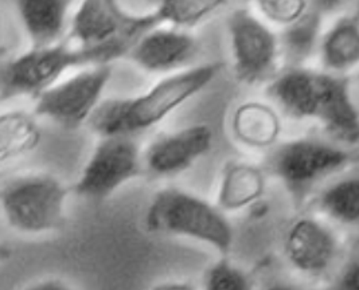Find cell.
<instances>
[{
  "mask_svg": "<svg viewBox=\"0 0 359 290\" xmlns=\"http://www.w3.org/2000/svg\"><path fill=\"white\" fill-rule=\"evenodd\" d=\"M350 86V80L341 74L294 66L272 78L268 95L288 116L318 121L334 140L354 145L358 143L359 116Z\"/></svg>",
  "mask_w": 359,
  "mask_h": 290,
  "instance_id": "1",
  "label": "cell"
},
{
  "mask_svg": "<svg viewBox=\"0 0 359 290\" xmlns=\"http://www.w3.org/2000/svg\"><path fill=\"white\" fill-rule=\"evenodd\" d=\"M222 64H199L168 76L143 95L101 101L88 121L90 129L102 136H131L158 125L215 80Z\"/></svg>",
  "mask_w": 359,
  "mask_h": 290,
  "instance_id": "2",
  "label": "cell"
},
{
  "mask_svg": "<svg viewBox=\"0 0 359 290\" xmlns=\"http://www.w3.org/2000/svg\"><path fill=\"white\" fill-rule=\"evenodd\" d=\"M124 53L114 46L85 48L67 36L57 43L32 48L0 66V102L15 98L35 99L72 69L112 64Z\"/></svg>",
  "mask_w": 359,
  "mask_h": 290,
  "instance_id": "3",
  "label": "cell"
},
{
  "mask_svg": "<svg viewBox=\"0 0 359 290\" xmlns=\"http://www.w3.org/2000/svg\"><path fill=\"white\" fill-rule=\"evenodd\" d=\"M69 188L48 172L10 179L0 188V211L10 228L23 235H42L66 223Z\"/></svg>",
  "mask_w": 359,
  "mask_h": 290,
  "instance_id": "4",
  "label": "cell"
},
{
  "mask_svg": "<svg viewBox=\"0 0 359 290\" xmlns=\"http://www.w3.org/2000/svg\"><path fill=\"white\" fill-rule=\"evenodd\" d=\"M144 222L149 233L190 237L209 243L225 256L233 244L231 226L219 209L178 188L156 193Z\"/></svg>",
  "mask_w": 359,
  "mask_h": 290,
  "instance_id": "5",
  "label": "cell"
},
{
  "mask_svg": "<svg viewBox=\"0 0 359 290\" xmlns=\"http://www.w3.org/2000/svg\"><path fill=\"white\" fill-rule=\"evenodd\" d=\"M159 26L155 11L132 14L118 0H81L66 36L80 46H114L127 55L146 32Z\"/></svg>",
  "mask_w": 359,
  "mask_h": 290,
  "instance_id": "6",
  "label": "cell"
},
{
  "mask_svg": "<svg viewBox=\"0 0 359 290\" xmlns=\"http://www.w3.org/2000/svg\"><path fill=\"white\" fill-rule=\"evenodd\" d=\"M351 161V155L341 146L318 139H294L272 153L269 170L294 202L303 203L320 180L346 168Z\"/></svg>",
  "mask_w": 359,
  "mask_h": 290,
  "instance_id": "7",
  "label": "cell"
},
{
  "mask_svg": "<svg viewBox=\"0 0 359 290\" xmlns=\"http://www.w3.org/2000/svg\"><path fill=\"white\" fill-rule=\"evenodd\" d=\"M112 78V64H95L60 80L34 99V116L67 130L88 124Z\"/></svg>",
  "mask_w": 359,
  "mask_h": 290,
  "instance_id": "8",
  "label": "cell"
},
{
  "mask_svg": "<svg viewBox=\"0 0 359 290\" xmlns=\"http://www.w3.org/2000/svg\"><path fill=\"white\" fill-rule=\"evenodd\" d=\"M142 158L131 136H102L93 149L73 191L76 195L104 200L121 186L142 175Z\"/></svg>",
  "mask_w": 359,
  "mask_h": 290,
  "instance_id": "9",
  "label": "cell"
},
{
  "mask_svg": "<svg viewBox=\"0 0 359 290\" xmlns=\"http://www.w3.org/2000/svg\"><path fill=\"white\" fill-rule=\"evenodd\" d=\"M228 30L236 78L246 85L272 80L280 58L278 36L245 8L230 14Z\"/></svg>",
  "mask_w": 359,
  "mask_h": 290,
  "instance_id": "10",
  "label": "cell"
},
{
  "mask_svg": "<svg viewBox=\"0 0 359 290\" xmlns=\"http://www.w3.org/2000/svg\"><path fill=\"white\" fill-rule=\"evenodd\" d=\"M212 144V130L206 124L190 125L156 139L146 151L148 170L167 177L186 171L206 155Z\"/></svg>",
  "mask_w": 359,
  "mask_h": 290,
  "instance_id": "11",
  "label": "cell"
},
{
  "mask_svg": "<svg viewBox=\"0 0 359 290\" xmlns=\"http://www.w3.org/2000/svg\"><path fill=\"white\" fill-rule=\"evenodd\" d=\"M196 53V41L186 32L155 27L146 32L127 57L148 73H168L189 64Z\"/></svg>",
  "mask_w": 359,
  "mask_h": 290,
  "instance_id": "12",
  "label": "cell"
},
{
  "mask_svg": "<svg viewBox=\"0 0 359 290\" xmlns=\"http://www.w3.org/2000/svg\"><path fill=\"white\" fill-rule=\"evenodd\" d=\"M337 250L334 234L312 218L296 221L285 238L287 258L302 273H325L334 262Z\"/></svg>",
  "mask_w": 359,
  "mask_h": 290,
  "instance_id": "13",
  "label": "cell"
},
{
  "mask_svg": "<svg viewBox=\"0 0 359 290\" xmlns=\"http://www.w3.org/2000/svg\"><path fill=\"white\" fill-rule=\"evenodd\" d=\"M32 48L49 46L65 38L72 0H14Z\"/></svg>",
  "mask_w": 359,
  "mask_h": 290,
  "instance_id": "14",
  "label": "cell"
},
{
  "mask_svg": "<svg viewBox=\"0 0 359 290\" xmlns=\"http://www.w3.org/2000/svg\"><path fill=\"white\" fill-rule=\"evenodd\" d=\"M234 137L249 148H268L276 143L281 132V121L276 111L257 101L240 105L233 116Z\"/></svg>",
  "mask_w": 359,
  "mask_h": 290,
  "instance_id": "15",
  "label": "cell"
},
{
  "mask_svg": "<svg viewBox=\"0 0 359 290\" xmlns=\"http://www.w3.org/2000/svg\"><path fill=\"white\" fill-rule=\"evenodd\" d=\"M265 190L262 170L241 161H229L218 193V209L237 211L257 202Z\"/></svg>",
  "mask_w": 359,
  "mask_h": 290,
  "instance_id": "16",
  "label": "cell"
},
{
  "mask_svg": "<svg viewBox=\"0 0 359 290\" xmlns=\"http://www.w3.org/2000/svg\"><path fill=\"white\" fill-rule=\"evenodd\" d=\"M322 64L328 73L341 74L359 61L358 16L339 18L319 42Z\"/></svg>",
  "mask_w": 359,
  "mask_h": 290,
  "instance_id": "17",
  "label": "cell"
},
{
  "mask_svg": "<svg viewBox=\"0 0 359 290\" xmlns=\"http://www.w3.org/2000/svg\"><path fill=\"white\" fill-rule=\"evenodd\" d=\"M322 14L309 8L299 19L284 26V32L278 38L280 55L290 64V67L303 66L320 42Z\"/></svg>",
  "mask_w": 359,
  "mask_h": 290,
  "instance_id": "18",
  "label": "cell"
},
{
  "mask_svg": "<svg viewBox=\"0 0 359 290\" xmlns=\"http://www.w3.org/2000/svg\"><path fill=\"white\" fill-rule=\"evenodd\" d=\"M41 137L39 125L30 113H0V164L32 152L41 143Z\"/></svg>",
  "mask_w": 359,
  "mask_h": 290,
  "instance_id": "19",
  "label": "cell"
},
{
  "mask_svg": "<svg viewBox=\"0 0 359 290\" xmlns=\"http://www.w3.org/2000/svg\"><path fill=\"white\" fill-rule=\"evenodd\" d=\"M319 207L343 225H357L359 221L358 177H347L326 188L319 198Z\"/></svg>",
  "mask_w": 359,
  "mask_h": 290,
  "instance_id": "20",
  "label": "cell"
},
{
  "mask_svg": "<svg viewBox=\"0 0 359 290\" xmlns=\"http://www.w3.org/2000/svg\"><path fill=\"white\" fill-rule=\"evenodd\" d=\"M226 3L228 0H159L155 13L162 25L193 27Z\"/></svg>",
  "mask_w": 359,
  "mask_h": 290,
  "instance_id": "21",
  "label": "cell"
},
{
  "mask_svg": "<svg viewBox=\"0 0 359 290\" xmlns=\"http://www.w3.org/2000/svg\"><path fill=\"white\" fill-rule=\"evenodd\" d=\"M205 288L209 290H246L250 288V282L243 270L233 266L228 259H221L205 274Z\"/></svg>",
  "mask_w": 359,
  "mask_h": 290,
  "instance_id": "22",
  "label": "cell"
},
{
  "mask_svg": "<svg viewBox=\"0 0 359 290\" xmlns=\"http://www.w3.org/2000/svg\"><path fill=\"white\" fill-rule=\"evenodd\" d=\"M262 15L268 20L287 26L309 10V0H256Z\"/></svg>",
  "mask_w": 359,
  "mask_h": 290,
  "instance_id": "23",
  "label": "cell"
},
{
  "mask_svg": "<svg viewBox=\"0 0 359 290\" xmlns=\"http://www.w3.org/2000/svg\"><path fill=\"white\" fill-rule=\"evenodd\" d=\"M359 286V266L358 261H351L348 262L341 275L338 277V289L355 290Z\"/></svg>",
  "mask_w": 359,
  "mask_h": 290,
  "instance_id": "24",
  "label": "cell"
},
{
  "mask_svg": "<svg viewBox=\"0 0 359 290\" xmlns=\"http://www.w3.org/2000/svg\"><path fill=\"white\" fill-rule=\"evenodd\" d=\"M311 3V8L316 10L322 15L325 13H331L337 8H339L344 3V0H309V4Z\"/></svg>",
  "mask_w": 359,
  "mask_h": 290,
  "instance_id": "25",
  "label": "cell"
},
{
  "mask_svg": "<svg viewBox=\"0 0 359 290\" xmlns=\"http://www.w3.org/2000/svg\"><path fill=\"white\" fill-rule=\"evenodd\" d=\"M32 288H35V289H66L67 286H66V284H64L61 279H53V278H50V279H46L45 282H38V284H35V285H32Z\"/></svg>",
  "mask_w": 359,
  "mask_h": 290,
  "instance_id": "26",
  "label": "cell"
},
{
  "mask_svg": "<svg viewBox=\"0 0 359 290\" xmlns=\"http://www.w3.org/2000/svg\"><path fill=\"white\" fill-rule=\"evenodd\" d=\"M13 257V251L8 249V246L0 243V265L10 261Z\"/></svg>",
  "mask_w": 359,
  "mask_h": 290,
  "instance_id": "27",
  "label": "cell"
},
{
  "mask_svg": "<svg viewBox=\"0 0 359 290\" xmlns=\"http://www.w3.org/2000/svg\"><path fill=\"white\" fill-rule=\"evenodd\" d=\"M191 286L184 282H172V284H162L158 286V289H190Z\"/></svg>",
  "mask_w": 359,
  "mask_h": 290,
  "instance_id": "28",
  "label": "cell"
},
{
  "mask_svg": "<svg viewBox=\"0 0 359 290\" xmlns=\"http://www.w3.org/2000/svg\"><path fill=\"white\" fill-rule=\"evenodd\" d=\"M148 1H154V3H158L159 0H148Z\"/></svg>",
  "mask_w": 359,
  "mask_h": 290,
  "instance_id": "29",
  "label": "cell"
}]
</instances>
